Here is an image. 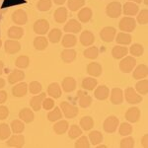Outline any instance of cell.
Instances as JSON below:
<instances>
[{
    "label": "cell",
    "instance_id": "obj_2",
    "mask_svg": "<svg viewBox=\"0 0 148 148\" xmlns=\"http://www.w3.org/2000/svg\"><path fill=\"white\" fill-rule=\"evenodd\" d=\"M121 4L118 1H113L109 3L106 7V13L110 18H118L121 16Z\"/></svg>",
    "mask_w": 148,
    "mask_h": 148
},
{
    "label": "cell",
    "instance_id": "obj_54",
    "mask_svg": "<svg viewBox=\"0 0 148 148\" xmlns=\"http://www.w3.org/2000/svg\"><path fill=\"white\" fill-rule=\"evenodd\" d=\"M74 146L76 148H88L90 147V142L86 136H81L79 139L76 140Z\"/></svg>",
    "mask_w": 148,
    "mask_h": 148
},
{
    "label": "cell",
    "instance_id": "obj_50",
    "mask_svg": "<svg viewBox=\"0 0 148 148\" xmlns=\"http://www.w3.org/2000/svg\"><path fill=\"white\" fill-rule=\"evenodd\" d=\"M28 88H29V90H30L31 94H33V95L40 94V91H42V89L40 83L38 82V81H32V82L30 83V85H29Z\"/></svg>",
    "mask_w": 148,
    "mask_h": 148
},
{
    "label": "cell",
    "instance_id": "obj_3",
    "mask_svg": "<svg viewBox=\"0 0 148 148\" xmlns=\"http://www.w3.org/2000/svg\"><path fill=\"white\" fill-rule=\"evenodd\" d=\"M60 109L65 118L67 119H73L78 114V108L74 105L69 104L67 102H61L60 103Z\"/></svg>",
    "mask_w": 148,
    "mask_h": 148
},
{
    "label": "cell",
    "instance_id": "obj_45",
    "mask_svg": "<svg viewBox=\"0 0 148 148\" xmlns=\"http://www.w3.org/2000/svg\"><path fill=\"white\" fill-rule=\"evenodd\" d=\"M84 56L86 58H89V59H96L98 56H99V49L96 47H88L86 49L84 52H83Z\"/></svg>",
    "mask_w": 148,
    "mask_h": 148
},
{
    "label": "cell",
    "instance_id": "obj_14",
    "mask_svg": "<svg viewBox=\"0 0 148 148\" xmlns=\"http://www.w3.org/2000/svg\"><path fill=\"white\" fill-rule=\"evenodd\" d=\"M125 119L130 123H137L140 119V111L136 107H131L126 111L125 113Z\"/></svg>",
    "mask_w": 148,
    "mask_h": 148
},
{
    "label": "cell",
    "instance_id": "obj_63",
    "mask_svg": "<svg viewBox=\"0 0 148 148\" xmlns=\"http://www.w3.org/2000/svg\"><path fill=\"white\" fill-rule=\"evenodd\" d=\"M143 2H144L145 5H147V4H148V1H147V0H143Z\"/></svg>",
    "mask_w": 148,
    "mask_h": 148
},
{
    "label": "cell",
    "instance_id": "obj_11",
    "mask_svg": "<svg viewBox=\"0 0 148 148\" xmlns=\"http://www.w3.org/2000/svg\"><path fill=\"white\" fill-rule=\"evenodd\" d=\"M24 144H25V137L20 133L11 136L7 141V146L12 148H21L24 146Z\"/></svg>",
    "mask_w": 148,
    "mask_h": 148
},
{
    "label": "cell",
    "instance_id": "obj_10",
    "mask_svg": "<svg viewBox=\"0 0 148 148\" xmlns=\"http://www.w3.org/2000/svg\"><path fill=\"white\" fill-rule=\"evenodd\" d=\"M82 29V26L79 23V21L75 20V19H71L64 26V32L71 33V34H77L79 33Z\"/></svg>",
    "mask_w": 148,
    "mask_h": 148
},
{
    "label": "cell",
    "instance_id": "obj_23",
    "mask_svg": "<svg viewBox=\"0 0 148 148\" xmlns=\"http://www.w3.org/2000/svg\"><path fill=\"white\" fill-rule=\"evenodd\" d=\"M132 75H133V78H134V79H137V80L146 78L148 75L147 65L146 64H140V65H138L137 67L134 69Z\"/></svg>",
    "mask_w": 148,
    "mask_h": 148
},
{
    "label": "cell",
    "instance_id": "obj_31",
    "mask_svg": "<svg viewBox=\"0 0 148 148\" xmlns=\"http://www.w3.org/2000/svg\"><path fill=\"white\" fill-rule=\"evenodd\" d=\"M49 46V40L44 36H39L34 40V47L37 51H44Z\"/></svg>",
    "mask_w": 148,
    "mask_h": 148
},
{
    "label": "cell",
    "instance_id": "obj_18",
    "mask_svg": "<svg viewBox=\"0 0 148 148\" xmlns=\"http://www.w3.org/2000/svg\"><path fill=\"white\" fill-rule=\"evenodd\" d=\"M123 101V91L121 88H113L111 92V103L114 105H121Z\"/></svg>",
    "mask_w": 148,
    "mask_h": 148
},
{
    "label": "cell",
    "instance_id": "obj_27",
    "mask_svg": "<svg viewBox=\"0 0 148 148\" xmlns=\"http://www.w3.org/2000/svg\"><path fill=\"white\" fill-rule=\"evenodd\" d=\"M60 57L65 63H71L76 58V51L72 49H66L61 51Z\"/></svg>",
    "mask_w": 148,
    "mask_h": 148
},
{
    "label": "cell",
    "instance_id": "obj_39",
    "mask_svg": "<svg viewBox=\"0 0 148 148\" xmlns=\"http://www.w3.org/2000/svg\"><path fill=\"white\" fill-rule=\"evenodd\" d=\"M61 37H62V32L59 29L54 28L49 33V40L52 44H57L61 40Z\"/></svg>",
    "mask_w": 148,
    "mask_h": 148
},
{
    "label": "cell",
    "instance_id": "obj_1",
    "mask_svg": "<svg viewBox=\"0 0 148 148\" xmlns=\"http://www.w3.org/2000/svg\"><path fill=\"white\" fill-rule=\"evenodd\" d=\"M136 65V60L133 56H125L120 62V69L123 73H130Z\"/></svg>",
    "mask_w": 148,
    "mask_h": 148
},
{
    "label": "cell",
    "instance_id": "obj_48",
    "mask_svg": "<svg viewBox=\"0 0 148 148\" xmlns=\"http://www.w3.org/2000/svg\"><path fill=\"white\" fill-rule=\"evenodd\" d=\"M119 132L123 136H127V135L131 134V132H132V126L127 123H123L121 125L120 128H119Z\"/></svg>",
    "mask_w": 148,
    "mask_h": 148
},
{
    "label": "cell",
    "instance_id": "obj_35",
    "mask_svg": "<svg viewBox=\"0 0 148 148\" xmlns=\"http://www.w3.org/2000/svg\"><path fill=\"white\" fill-rule=\"evenodd\" d=\"M77 42V39L76 37L72 34H66L63 36V39L61 40V44H62L63 47H72L76 45Z\"/></svg>",
    "mask_w": 148,
    "mask_h": 148
},
{
    "label": "cell",
    "instance_id": "obj_33",
    "mask_svg": "<svg viewBox=\"0 0 148 148\" xmlns=\"http://www.w3.org/2000/svg\"><path fill=\"white\" fill-rule=\"evenodd\" d=\"M93 16V12L90 8L86 7V8H82L78 13V18H79V21L82 23H87L91 20Z\"/></svg>",
    "mask_w": 148,
    "mask_h": 148
},
{
    "label": "cell",
    "instance_id": "obj_58",
    "mask_svg": "<svg viewBox=\"0 0 148 148\" xmlns=\"http://www.w3.org/2000/svg\"><path fill=\"white\" fill-rule=\"evenodd\" d=\"M147 138H148V135L147 134H144V136H143L142 138V146H144V147H148V140H147Z\"/></svg>",
    "mask_w": 148,
    "mask_h": 148
},
{
    "label": "cell",
    "instance_id": "obj_56",
    "mask_svg": "<svg viewBox=\"0 0 148 148\" xmlns=\"http://www.w3.org/2000/svg\"><path fill=\"white\" fill-rule=\"evenodd\" d=\"M9 116V110L6 106H0V120H6Z\"/></svg>",
    "mask_w": 148,
    "mask_h": 148
},
{
    "label": "cell",
    "instance_id": "obj_51",
    "mask_svg": "<svg viewBox=\"0 0 148 148\" xmlns=\"http://www.w3.org/2000/svg\"><path fill=\"white\" fill-rule=\"evenodd\" d=\"M51 0H40L37 3V7L40 11L46 12L51 8Z\"/></svg>",
    "mask_w": 148,
    "mask_h": 148
},
{
    "label": "cell",
    "instance_id": "obj_5",
    "mask_svg": "<svg viewBox=\"0 0 148 148\" xmlns=\"http://www.w3.org/2000/svg\"><path fill=\"white\" fill-rule=\"evenodd\" d=\"M119 125H120V121L116 116H110L109 118L106 119V121H104V130L108 133H113L116 130Z\"/></svg>",
    "mask_w": 148,
    "mask_h": 148
},
{
    "label": "cell",
    "instance_id": "obj_42",
    "mask_svg": "<svg viewBox=\"0 0 148 148\" xmlns=\"http://www.w3.org/2000/svg\"><path fill=\"white\" fill-rule=\"evenodd\" d=\"M11 135V127L7 123H0V140H5Z\"/></svg>",
    "mask_w": 148,
    "mask_h": 148
},
{
    "label": "cell",
    "instance_id": "obj_62",
    "mask_svg": "<svg viewBox=\"0 0 148 148\" xmlns=\"http://www.w3.org/2000/svg\"><path fill=\"white\" fill-rule=\"evenodd\" d=\"M130 2H134V3H141L142 0H130Z\"/></svg>",
    "mask_w": 148,
    "mask_h": 148
},
{
    "label": "cell",
    "instance_id": "obj_26",
    "mask_svg": "<svg viewBox=\"0 0 148 148\" xmlns=\"http://www.w3.org/2000/svg\"><path fill=\"white\" fill-rule=\"evenodd\" d=\"M103 68L101 66V64L98 62H91L88 64L87 66V72L88 74H90L93 77H98L102 74Z\"/></svg>",
    "mask_w": 148,
    "mask_h": 148
},
{
    "label": "cell",
    "instance_id": "obj_57",
    "mask_svg": "<svg viewBox=\"0 0 148 148\" xmlns=\"http://www.w3.org/2000/svg\"><path fill=\"white\" fill-rule=\"evenodd\" d=\"M7 100V92L4 90H0V104L5 103Z\"/></svg>",
    "mask_w": 148,
    "mask_h": 148
},
{
    "label": "cell",
    "instance_id": "obj_38",
    "mask_svg": "<svg viewBox=\"0 0 148 148\" xmlns=\"http://www.w3.org/2000/svg\"><path fill=\"white\" fill-rule=\"evenodd\" d=\"M60 119H62V112L58 107H56V109H53L47 114V120L49 121H52V123H56Z\"/></svg>",
    "mask_w": 148,
    "mask_h": 148
},
{
    "label": "cell",
    "instance_id": "obj_32",
    "mask_svg": "<svg viewBox=\"0 0 148 148\" xmlns=\"http://www.w3.org/2000/svg\"><path fill=\"white\" fill-rule=\"evenodd\" d=\"M69 127V123L67 121H59L53 125V131L58 135H61L67 131Z\"/></svg>",
    "mask_w": 148,
    "mask_h": 148
},
{
    "label": "cell",
    "instance_id": "obj_7",
    "mask_svg": "<svg viewBox=\"0 0 148 148\" xmlns=\"http://www.w3.org/2000/svg\"><path fill=\"white\" fill-rule=\"evenodd\" d=\"M116 30L114 27H105L100 32V37L105 42H112L114 40Z\"/></svg>",
    "mask_w": 148,
    "mask_h": 148
},
{
    "label": "cell",
    "instance_id": "obj_41",
    "mask_svg": "<svg viewBox=\"0 0 148 148\" xmlns=\"http://www.w3.org/2000/svg\"><path fill=\"white\" fill-rule=\"evenodd\" d=\"M80 126L83 130H90L94 126V120L91 116H84L80 121Z\"/></svg>",
    "mask_w": 148,
    "mask_h": 148
},
{
    "label": "cell",
    "instance_id": "obj_36",
    "mask_svg": "<svg viewBox=\"0 0 148 148\" xmlns=\"http://www.w3.org/2000/svg\"><path fill=\"white\" fill-rule=\"evenodd\" d=\"M131 36L128 33H119L116 38V42L118 45H123V46H126L130 45L131 42Z\"/></svg>",
    "mask_w": 148,
    "mask_h": 148
},
{
    "label": "cell",
    "instance_id": "obj_19",
    "mask_svg": "<svg viewBox=\"0 0 148 148\" xmlns=\"http://www.w3.org/2000/svg\"><path fill=\"white\" fill-rule=\"evenodd\" d=\"M19 119H20L21 121H23L24 123H32L35 119L34 112L29 108H24L21 110L20 113H19Z\"/></svg>",
    "mask_w": 148,
    "mask_h": 148
},
{
    "label": "cell",
    "instance_id": "obj_53",
    "mask_svg": "<svg viewBox=\"0 0 148 148\" xmlns=\"http://www.w3.org/2000/svg\"><path fill=\"white\" fill-rule=\"evenodd\" d=\"M137 22L140 24V25H146L148 22V10L146 8L143 9L139 12L137 16Z\"/></svg>",
    "mask_w": 148,
    "mask_h": 148
},
{
    "label": "cell",
    "instance_id": "obj_25",
    "mask_svg": "<svg viewBox=\"0 0 148 148\" xmlns=\"http://www.w3.org/2000/svg\"><path fill=\"white\" fill-rule=\"evenodd\" d=\"M8 37L12 40H19L24 36V29L18 26H12L7 32Z\"/></svg>",
    "mask_w": 148,
    "mask_h": 148
},
{
    "label": "cell",
    "instance_id": "obj_34",
    "mask_svg": "<svg viewBox=\"0 0 148 148\" xmlns=\"http://www.w3.org/2000/svg\"><path fill=\"white\" fill-rule=\"evenodd\" d=\"M97 79L93 77H86L82 81V88L84 90H87V91H92V90L95 89V87H97Z\"/></svg>",
    "mask_w": 148,
    "mask_h": 148
},
{
    "label": "cell",
    "instance_id": "obj_47",
    "mask_svg": "<svg viewBox=\"0 0 148 148\" xmlns=\"http://www.w3.org/2000/svg\"><path fill=\"white\" fill-rule=\"evenodd\" d=\"M29 63H30V59L26 56H19L15 61V65L18 68H27L29 66Z\"/></svg>",
    "mask_w": 148,
    "mask_h": 148
},
{
    "label": "cell",
    "instance_id": "obj_46",
    "mask_svg": "<svg viewBox=\"0 0 148 148\" xmlns=\"http://www.w3.org/2000/svg\"><path fill=\"white\" fill-rule=\"evenodd\" d=\"M130 52L131 53V56H136V57L141 56L143 54V52H144V47L139 44H134L130 47Z\"/></svg>",
    "mask_w": 148,
    "mask_h": 148
},
{
    "label": "cell",
    "instance_id": "obj_59",
    "mask_svg": "<svg viewBox=\"0 0 148 148\" xmlns=\"http://www.w3.org/2000/svg\"><path fill=\"white\" fill-rule=\"evenodd\" d=\"M66 0H53V2L56 4V5H62L64 4V2H65Z\"/></svg>",
    "mask_w": 148,
    "mask_h": 148
},
{
    "label": "cell",
    "instance_id": "obj_20",
    "mask_svg": "<svg viewBox=\"0 0 148 148\" xmlns=\"http://www.w3.org/2000/svg\"><path fill=\"white\" fill-rule=\"evenodd\" d=\"M95 42V36L90 31H84L80 36V42L84 47H90Z\"/></svg>",
    "mask_w": 148,
    "mask_h": 148
},
{
    "label": "cell",
    "instance_id": "obj_13",
    "mask_svg": "<svg viewBox=\"0 0 148 148\" xmlns=\"http://www.w3.org/2000/svg\"><path fill=\"white\" fill-rule=\"evenodd\" d=\"M47 95L46 93H40V95H37V96L33 97L30 101V106L32 107V109L34 111H40L42 107V102L46 99Z\"/></svg>",
    "mask_w": 148,
    "mask_h": 148
},
{
    "label": "cell",
    "instance_id": "obj_30",
    "mask_svg": "<svg viewBox=\"0 0 148 148\" xmlns=\"http://www.w3.org/2000/svg\"><path fill=\"white\" fill-rule=\"evenodd\" d=\"M94 95H95V98L98 100H101V101L102 100H106L110 95V90H109V88L105 85L99 86V87H97L96 90H95Z\"/></svg>",
    "mask_w": 148,
    "mask_h": 148
},
{
    "label": "cell",
    "instance_id": "obj_64",
    "mask_svg": "<svg viewBox=\"0 0 148 148\" xmlns=\"http://www.w3.org/2000/svg\"><path fill=\"white\" fill-rule=\"evenodd\" d=\"M2 46V40H1V38H0V47Z\"/></svg>",
    "mask_w": 148,
    "mask_h": 148
},
{
    "label": "cell",
    "instance_id": "obj_55",
    "mask_svg": "<svg viewBox=\"0 0 148 148\" xmlns=\"http://www.w3.org/2000/svg\"><path fill=\"white\" fill-rule=\"evenodd\" d=\"M54 107V101L52 98H47L44 100V102H42V108L45 110H47V111H49V110H51L52 108Z\"/></svg>",
    "mask_w": 148,
    "mask_h": 148
},
{
    "label": "cell",
    "instance_id": "obj_8",
    "mask_svg": "<svg viewBox=\"0 0 148 148\" xmlns=\"http://www.w3.org/2000/svg\"><path fill=\"white\" fill-rule=\"evenodd\" d=\"M49 23L47 22L46 19H40V20L36 21L34 24V32L37 35L44 36L49 32Z\"/></svg>",
    "mask_w": 148,
    "mask_h": 148
},
{
    "label": "cell",
    "instance_id": "obj_60",
    "mask_svg": "<svg viewBox=\"0 0 148 148\" xmlns=\"http://www.w3.org/2000/svg\"><path fill=\"white\" fill-rule=\"evenodd\" d=\"M4 86H5V80H4L3 78L0 77V89H2Z\"/></svg>",
    "mask_w": 148,
    "mask_h": 148
},
{
    "label": "cell",
    "instance_id": "obj_28",
    "mask_svg": "<svg viewBox=\"0 0 148 148\" xmlns=\"http://www.w3.org/2000/svg\"><path fill=\"white\" fill-rule=\"evenodd\" d=\"M67 19V9L64 7H59L54 12V20L56 23L62 24Z\"/></svg>",
    "mask_w": 148,
    "mask_h": 148
},
{
    "label": "cell",
    "instance_id": "obj_37",
    "mask_svg": "<svg viewBox=\"0 0 148 148\" xmlns=\"http://www.w3.org/2000/svg\"><path fill=\"white\" fill-rule=\"evenodd\" d=\"M10 127L12 132L15 133V134H19V133H22L24 130H25V125H24L23 121L15 120L11 123Z\"/></svg>",
    "mask_w": 148,
    "mask_h": 148
},
{
    "label": "cell",
    "instance_id": "obj_17",
    "mask_svg": "<svg viewBox=\"0 0 148 148\" xmlns=\"http://www.w3.org/2000/svg\"><path fill=\"white\" fill-rule=\"evenodd\" d=\"M121 10H123V14L125 16H134L137 14L138 10H139V7L137 4H135L134 2H126L123 5V7H121Z\"/></svg>",
    "mask_w": 148,
    "mask_h": 148
},
{
    "label": "cell",
    "instance_id": "obj_4",
    "mask_svg": "<svg viewBox=\"0 0 148 148\" xmlns=\"http://www.w3.org/2000/svg\"><path fill=\"white\" fill-rule=\"evenodd\" d=\"M125 98L126 102H127L128 104H131V105L139 104V103L142 101V97L140 96V95H138L137 92L135 91L132 87H128L125 89Z\"/></svg>",
    "mask_w": 148,
    "mask_h": 148
},
{
    "label": "cell",
    "instance_id": "obj_21",
    "mask_svg": "<svg viewBox=\"0 0 148 148\" xmlns=\"http://www.w3.org/2000/svg\"><path fill=\"white\" fill-rule=\"evenodd\" d=\"M128 53V49L126 47L123 46H116L113 47L112 49V56H113L114 58L116 59H121L125 56H127Z\"/></svg>",
    "mask_w": 148,
    "mask_h": 148
},
{
    "label": "cell",
    "instance_id": "obj_22",
    "mask_svg": "<svg viewBox=\"0 0 148 148\" xmlns=\"http://www.w3.org/2000/svg\"><path fill=\"white\" fill-rule=\"evenodd\" d=\"M24 78H25V73L22 70H18V69H15L12 72L9 74L8 76V82L10 84H16L18 82H21Z\"/></svg>",
    "mask_w": 148,
    "mask_h": 148
},
{
    "label": "cell",
    "instance_id": "obj_44",
    "mask_svg": "<svg viewBox=\"0 0 148 148\" xmlns=\"http://www.w3.org/2000/svg\"><path fill=\"white\" fill-rule=\"evenodd\" d=\"M136 91L139 93L140 95H147L148 92V80L147 79H143L138 81L136 83Z\"/></svg>",
    "mask_w": 148,
    "mask_h": 148
},
{
    "label": "cell",
    "instance_id": "obj_29",
    "mask_svg": "<svg viewBox=\"0 0 148 148\" xmlns=\"http://www.w3.org/2000/svg\"><path fill=\"white\" fill-rule=\"evenodd\" d=\"M76 88V81L73 77H66L62 81V89L64 92H73Z\"/></svg>",
    "mask_w": 148,
    "mask_h": 148
},
{
    "label": "cell",
    "instance_id": "obj_61",
    "mask_svg": "<svg viewBox=\"0 0 148 148\" xmlns=\"http://www.w3.org/2000/svg\"><path fill=\"white\" fill-rule=\"evenodd\" d=\"M3 69H4V64L1 60H0V75L3 73Z\"/></svg>",
    "mask_w": 148,
    "mask_h": 148
},
{
    "label": "cell",
    "instance_id": "obj_12",
    "mask_svg": "<svg viewBox=\"0 0 148 148\" xmlns=\"http://www.w3.org/2000/svg\"><path fill=\"white\" fill-rule=\"evenodd\" d=\"M4 49L5 51L9 54H14L21 49V45L18 40H7L4 44Z\"/></svg>",
    "mask_w": 148,
    "mask_h": 148
},
{
    "label": "cell",
    "instance_id": "obj_49",
    "mask_svg": "<svg viewBox=\"0 0 148 148\" xmlns=\"http://www.w3.org/2000/svg\"><path fill=\"white\" fill-rule=\"evenodd\" d=\"M81 134H82V130L76 125H73L68 131V136L69 138H71V139L79 137Z\"/></svg>",
    "mask_w": 148,
    "mask_h": 148
},
{
    "label": "cell",
    "instance_id": "obj_16",
    "mask_svg": "<svg viewBox=\"0 0 148 148\" xmlns=\"http://www.w3.org/2000/svg\"><path fill=\"white\" fill-rule=\"evenodd\" d=\"M77 97L79 99V106L81 108H88L90 107V105L92 104V97L89 96L87 94V92L85 91H78L77 92Z\"/></svg>",
    "mask_w": 148,
    "mask_h": 148
},
{
    "label": "cell",
    "instance_id": "obj_24",
    "mask_svg": "<svg viewBox=\"0 0 148 148\" xmlns=\"http://www.w3.org/2000/svg\"><path fill=\"white\" fill-rule=\"evenodd\" d=\"M47 94L51 98H53V99H58V98H60L61 94H62V91H61V88L58 83L54 82V83L49 84V86L47 87Z\"/></svg>",
    "mask_w": 148,
    "mask_h": 148
},
{
    "label": "cell",
    "instance_id": "obj_52",
    "mask_svg": "<svg viewBox=\"0 0 148 148\" xmlns=\"http://www.w3.org/2000/svg\"><path fill=\"white\" fill-rule=\"evenodd\" d=\"M134 138L131 136H125V138H123L121 141V148H132L134 147Z\"/></svg>",
    "mask_w": 148,
    "mask_h": 148
},
{
    "label": "cell",
    "instance_id": "obj_40",
    "mask_svg": "<svg viewBox=\"0 0 148 148\" xmlns=\"http://www.w3.org/2000/svg\"><path fill=\"white\" fill-rule=\"evenodd\" d=\"M103 134L100 131L98 130H94V131H91L89 133V139H90V142L92 143V145L94 146H97L98 144H100L102 141H103Z\"/></svg>",
    "mask_w": 148,
    "mask_h": 148
},
{
    "label": "cell",
    "instance_id": "obj_43",
    "mask_svg": "<svg viewBox=\"0 0 148 148\" xmlns=\"http://www.w3.org/2000/svg\"><path fill=\"white\" fill-rule=\"evenodd\" d=\"M85 4V0H68L67 5L70 11H77L79 10L81 7H83Z\"/></svg>",
    "mask_w": 148,
    "mask_h": 148
},
{
    "label": "cell",
    "instance_id": "obj_15",
    "mask_svg": "<svg viewBox=\"0 0 148 148\" xmlns=\"http://www.w3.org/2000/svg\"><path fill=\"white\" fill-rule=\"evenodd\" d=\"M28 92V85L25 82H20L12 88V94L15 97H24Z\"/></svg>",
    "mask_w": 148,
    "mask_h": 148
},
{
    "label": "cell",
    "instance_id": "obj_6",
    "mask_svg": "<svg viewBox=\"0 0 148 148\" xmlns=\"http://www.w3.org/2000/svg\"><path fill=\"white\" fill-rule=\"evenodd\" d=\"M136 28V21L132 17H123L120 22V29L123 32L130 33L133 32Z\"/></svg>",
    "mask_w": 148,
    "mask_h": 148
},
{
    "label": "cell",
    "instance_id": "obj_9",
    "mask_svg": "<svg viewBox=\"0 0 148 148\" xmlns=\"http://www.w3.org/2000/svg\"><path fill=\"white\" fill-rule=\"evenodd\" d=\"M12 20H13V22L16 25H25L28 21L27 13L24 10H22V9H18V10H16L12 14Z\"/></svg>",
    "mask_w": 148,
    "mask_h": 148
}]
</instances>
